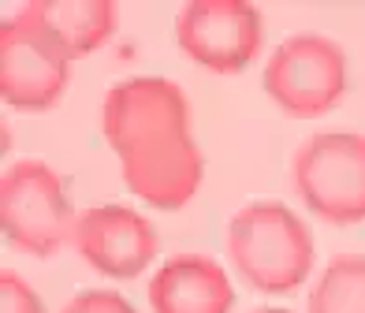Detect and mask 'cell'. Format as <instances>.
I'll list each match as a JSON object with an SVG mask.
<instances>
[{"mask_svg":"<svg viewBox=\"0 0 365 313\" xmlns=\"http://www.w3.org/2000/svg\"><path fill=\"white\" fill-rule=\"evenodd\" d=\"M101 130L123 183L145 205L175 212L202 187L205 157L194 142L190 105L179 82L160 75L123 78L105 93Z\"/></svg>","mask_w":365,"mask_h":313,"instance_id":"obj_1","label":"cell"},{"mask_svg":"<svg viewBox=\"0 0 365 313\" xmlns=\"http://www.w3.org/2000/svg\"><path fill=\"white\" fill-rule=\"evenodd\" d=\"M235 272L264 294H291L313 272V235L284 202H250L227 224Z\"/></svg>","mask_w":365,"mask_h":313,"instance_id":"obj_2","label":"cell"},{"mask_svg":"<svg viewBox=\"0 0 365 313\" xmlns=\"http://www.w3.org/2000/svg\"><path fill=\"white\" fill-rule=\"evenodd\" d=\"M75 224L68 183L45 160H15L0 175V227L8 246L48 257L75 239Z\"/></svg>","mask_w":365,"mask_h":313,"instance_id":"obj_3","label":"cell"},{"mask_svg":"<svg viewBox=\"0 0 365 313\" xmlns=\"http://www.w3.org/2000/svg\"><path fill=\"white\" fill-rule=\"evenodd\" d=\"M291 187L302 205L328 224L365 220V135L321 130L298 145L291 160Z\"/></svg>","mask_w":365,"mask_h":313,"instance_id":"obj_4","label":"cell"},{"mask_svg":"<svg viewBox=\"0 0 365 313\" xmlns=\"http://www.w3.org/2000/svg\"><path fill=\"white\" fill-rule=\"evenodd\" d=\"M264 93L294 120L331 112L346 93V53L324 34H291L264 63Z\"/></svg>","mask_w":365,"mask_h":313,"instance_id":"obj_5","label":"cell"},{"mask_svg":"<svg viewBox=\"0 0 365 313\" xmlns=\"http://www.w3.org/2000/svg\"><path fill=\"white\" fill-rule=\"evenodd\" d=\"M175 41L197 68L235 75L257 60L264 23L246 0H190L175 15Z\"/></svg>","mask_w":365,"mask_h":313,"instance_id":"obj_6","label":"cell"},{"mask_svg":"<svg viewBox=\"0 0 365 313\" xmlns=\"http://www.w3.org/2000/svg\"><path fill=\"white\" fill-rule=\"evenodd\" d=\"M71 63L38 26L19 11L0 26V97L11 108L45 112L53 108L71 82Z\"/></svg>","mask_w":365,"mask_h":313,"instance_id":"obj_7","label":"cell"},{"mask_svg":"<svg viewBox=\"0 0 365 313\" xmlns=\"http://www.w3.org/2000/svg\"><path fill=\"white\" fill-rule=\"evenodd\" d=\"M71 246L101 276L135 279L157 257V227L127 205H93L78 212Z\"/></svg>","mask_w":365,"mask_h":313,"instance_id":"obj_8","label":"cell"},{"mask_svg":"<svg viewBox=\"0 0 365 313\" xmlns=\"http://www.w3.org/2000/svg\"><path fill=\"white\" fill-rule=\"evenodd\" d=\"M231 306L235 287L209 254H172L149 279L153 313H231Z\"/></svg>","mask_w":365,"mask_h":313,"instance_id":"obj_9","label":"cell"},{"mask_svg":"<svg viewBox=\"0 0 365 313\" xmlns=\"http://www.w3.org/2000/svg\"><path fill=\"white\" fill-rule=\"evenodd\" d=\"M19 15L38 26L68 60L101 48L115 30V4L108 0H34Z\"/></svg>","mask_w":365,"mask_h":313,"instance_id":"obj_10","label":"cell"},{"mask_svg":"<svg viewBox=\"0 0 365 313\" xmlns=\"http://www.w3.org/2000/svg\"><path fill=\"white\" fill-rule=\"evenodd\" d=\"M309 313H365V254H336L309 291Z\"/></svg>","mask_w":365,"mask_h":313,"instance_id":"obj_11","label":"cell"},{"mask_svg":"<svg viewBox=\"0 0 365 313\" xmlns=\"http://www.w3.org/2000/svg\"><path fill=\"white\" fill-rule=\"evenodd\" d=\"M0 313H45V302L19 272L0 269Z\"/></svg>","mask_w":365,"mask_h":313,"instance_id":"obj_12","label":"cell"},{"mask_svg":"<svg viewBox=\"0 0 365 313\" xmlns=\"http://www.w3.org/2000/svg\"><path fill=\"white\" fill-rule=\"evenodd\" d=\"M60 313H138L120 291H78Z\"/></svg>","mask_w":365,"mask_h":313,"instance_id":"obj_13","label":"cell"},{"mask_svg":"<svg viewBox=\"0 0 365 313\" xmlns=\"http://www.w3.org/2000/svg\"><path fill=\"white\" fill-rule=\"evenodd\" d=\"M254 313H291V309H279V306H264V309H254Z\"/></svg>","mask_w":365,"mask_h":313,"instance_id":"obj_14","label":"cell"}]
</instances>
